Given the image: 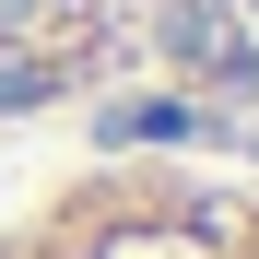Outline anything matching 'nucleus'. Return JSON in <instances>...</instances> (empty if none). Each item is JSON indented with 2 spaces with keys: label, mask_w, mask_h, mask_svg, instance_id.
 Listing matches in <instances>:
<instances>
[{
  "label": "nucleus",
  "mask_w": 259,
  "mask_h": 259,
  "mask_svg": "<svg viewBox=\"0 0 259 259\" xmlns=\"http://www.w3.org/2000/svg\"><path fill=\"white\" fill-rule=\"evenodd\" d=\"M165 35H177V59H200L212 82H236V95H259V48L247 35L212 12V0H177V12H165Z\"/></svg>",
  "instance_id": "f257e3e1"
},
{
  "label": "nucleus",
  "mask_w": 259,
  "mask_h": 259,
  "mask_svg": "<svg viewBox=\"0 0 259 259\" xmlns=\"http://www.w3.org/2000/svg\"><path fill=\"white\" fill-rule=\"evenodd\" d=\"M189 106H106V142H189Z\"/></svg>",
  "instance_id": "f03ea898"
},
{
  "label": "nucleus",
  "mask_w": 259,
  "mask_h": 259,
  "mask_svg": "<svg viewBox=\"0 0 259 259\" xmlns=\"http://www.w3.org/2000/svg\"><path fill=\"white\" fill-rule=\"evenodd\" d=\"M35 95H48V59H24V48H0V118H12V106H35Z\"/></svg>",
  "instance_id": "7ed1b4c3"
},
{
  "label": "nucleus",
  "mask_w": 259,
  "mask_h": 259,
  "mask_svg": "<svg viewBox=\"0 0 259 259\" xmlns=\"http://www.w3.org/2000/svg\"><path fill=\"white\" fill-rule=\"evenodd\" d=\"M24 12H48V0H0V24H24Z\"/></svg>",
  "instance_id": "20e7f679"
},
{
  "label": "nucleus",
  "mask_w": 259,
  "mask_h": 259,
  "mask_svg": "<svg viewBox=\"0 0 259 259\" xmlns=\"http://www.w3.org/2000/svg\"><path fill=\"white\" fill-rule=\"evenodd\" d=\"M236 12H247V24H259V0H236Z\"/></svg>",
  "instance_id": "39448f33"
}]
</instances>
